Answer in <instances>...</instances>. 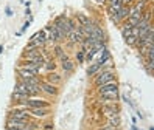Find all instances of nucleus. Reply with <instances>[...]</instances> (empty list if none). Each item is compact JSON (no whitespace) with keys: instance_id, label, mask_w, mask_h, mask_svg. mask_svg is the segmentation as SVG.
I'll return each mask as SVG.
<instances>
[{"instance_id":"obj_1","label":"nucleus","mask_w":154,"mask_h":130,"mask_svg":"<svg viewBox=\"0 0 154 130\" xmlns=\"http://www.w3.org/2000/svg\"><path fill=\"white\" fill-rule=\"evenodd\" d=\"M97 93H98L100 101H101L103 104H107V102H119V99H120L119 81H112V82L104 84V85L97 87Z\"/></svg>"},{"instance_id":"obj_2","label":"nucleus","mask_w":154,"mask_h":130,"mask_svg":"<svg viewBox=\"0 0 154 130\" xmlns=\"http://www.w3.org/2000/svg\"><path fill=\"white\" fill-rule=\"evenodd\" d=\"M112 81H117V73L114 68H101L95 76L92 78V82H94V85L95 87H100V85H104V84L107 82H112Z\"/></svg>"},{"instance_id":"obj_3","label":"nucleus","mask_w":154,"mask_h":130,"mask_svg":"<svg viewBox=\"0 0 154 130\" xmlns=\"http://www.w3.org/2000/svg\"><path fill=\"white\" fill-rule=\"evenodd\" d=\"M25 105H26V108H50L51 102L48 99H44L39 96H30L25 101Z\"/></svg>"},{"instance_id":"obj_4","label":"nucleus","mask_w":154,"mask_h":130,"mask_svg":"<svg viewBox=\"0 0 154 130\" xmlns=\"http://www.w3.org/2000/svg\"><path fill=\"white\" fill-rule=\"evenodd\" d=\"M39 87H41V93H42V95H45V96L56 98V96L59 95V87H56V85H53V84L47 82L45 79H42V81H41Z\"/></svg>"},{"instance_id":"obj_5","label":"nucleus","mask_w":154,"mask_h":130,"mask_svg":"<svg viewBox=\"0 0 154 130\" xmlns=\"http://www.w3.org/2000/svg\"><path fill=\"white\" fill-rule=\"evenodd\" d=\"M8 118H16V119H22V121H33L28 108H25V107H13Z\"/></svg>"},{"instance_id":"obj_6","label":"nucleus","mask_w":154,"mask_h":130,"mask_svg":"<svg viewBox=\"0 0 154 130\" xmlns=\"http://www.w3.org/2000/svg\"><path fill=\"white\" fill-rule=\"evenodd\" d=\"M58 61H59V64H61V70L64 71L66 74H72V73L75 71V62H73V59H72L67 53L62 54Z\"/></svg>"},{"instance_id":"obj_7","label":"nucleus","mask_w":154,"mask_h":130,"mask_svg":"<svg viewBox=\"0 0 154 130\" xmlns=\"http://www.w3.org/2000/svg\"><path fill=\"white\" fill-rule=\"evenodd\" d=\"M101 113L107 118V116H112V115H120V107L117 102H107L101 107Z\"/></svg>"},{"instance_id":"obj_8","label":"nucleus","mask_w":154,"mask_h":130,"mask_svg":"<svg viewBox=\"0 0 154 130\" xmlns=\"http://www.w3.org/2000/svg\"><path fill=\"white\" fill-rule=\"evenodd\" d=\"M47 82H50V84H53V85H56V87H59L61 84H62V81H64V78H62V74L61 73H58V71H50V73H45V78H44Z\"/></svg>"},{"instance_id":"obj_9","label":"nucleus","mask_w":154,"mask_h":130,"mask_svg":"<svg viewBox=\"0 0 154 130\" xmlns=\"http://www.w3.org/2000/svg\"><path fill=\"white\" fill-rule=\"evenodd\" d=\"M17 67H20V68H23V70H26V71L33 73L34 76H39V74H41V70H42V68L38 67V65H34V64H31V62H28V61L19 62V65H17Z\"/></svg>"},{"instance_id":"obj_10","label":"nucleus","mask_w":154,"mask_h":130,"mask_svg":"<svg viewBox=\"0 0 154 130\" xmlns=\"http://www.w3.org/2000/svg\"><path fill=\"white\" fill-rule=\"evenodd\" d=\"M30 111V115L33 119H44V118H47L50 116V110L48 108H28Z\"/></svg>"},{"instance_id":"obj_11","label":"nucleus","mask_w":154,"mask_h":130,"mask_svg":"<svg viewBox=\"0 0 154 130\" xmlns=\"http://www.w3.org/2000/svg\"><path fill=\"white\" fill-rule=\"evenodd\" d=\"M26 124H28V121H22L16 118L6 119V127H11V129H26Z\"/></svg>"},{"instance_id":"obj_12","label":"nucleus","mask_w":154,"mask_h":130,"mask_svg":"<svg viewBox=\"0 0 154 130\" xmlns=\"http://www.w3.org/2000/svg\"><path fill=\"white\" fill-rule=\"evenodd\" d=\"M92 37L95 40H101V42H107V36H106V31L103 26H100L97 23V26L94 28V33H92Z\"/></svg>"},{"instance_id":"obj_13","label":"nucleus","mask_w":154,"mask_h":130,"mask_svg":"<svg viewBox=\"0 0 154 130\" xmlns=\"http://www.w3.org/2000/svg\"><path fill=\"white\" fill-rule=\"evenodd\" d=\"M106 126H111V127H115V129H120V126H122V116H120V115L107 116V118H106Z\"/></svg>"},{"instance_id":"obj_14","label":"nucleus","mask_w":154,"mask_h":130,"mask_svg":"<svg viewBox=\"0 0 154 130\" xmlns=\"http://www.w3.org/2000/svg\"><path fill=\"white\" fill-rule=\"evenodd\" d=\"M117 17H119V20H120L122 23L126 22V19L129 17V6L122 5L119 9H117Z\"/></svg>"},{"instance_id":"obj_15","label":"nucleus","mask_w":154,"mask_h":130,"mask_svg":"<svg viewBox=\"0 0 154 130\" xmlns=\"http://www.w3.org/2000/svg\"><path fill=\"white\" fill-rule=\"evenodd\" d=\"M100 70H101V65H100L98 62H90V65H89L87 70H86V74H87L89 78H94Z\"/></svg>"},{"instance_id":"obj_16","label":"nucleus","mask_w":154,"mask_h":130,"mask_svg":"<svg viewBox=\"0 0 154 130\" xmlns=\"http://www.w3.org/2000/svg\"><path fill=\"white\" fill-rule=\"evenodd\" d=\"M44 70H45V73H50V71H56L58 70V62H56V59L53 58V59H48V61H45L44 62V67H42Z\"/></svg>"},{"instance_id":"obj_17","label":"nucleus","mask_w":154,"mask_h":130,"mask_svg":"<svg viewBox=\"0 0 154 130\" xmlns=\"http://www.w3.org/2000/svg\"><path fill=\"white\" fill-rule=\"evenodd\" d=\"M92 19H90L89 16H86V14H83V13H78L76 16H75V22H76V25H79V26H86Z\"/></svg>"},{"instance_id":"obj_18","label":"nucleus","mask_w":154,"mask_h":130,"mask_svg":"<svg viewBox=\"0 0 154 130\" xmlns=\"http://www.w3.org/2000/svg\"><path fill=\"white\" fill-rule=\"evenodd\" d=\"M14 91H17V93H20V95H23V96H26V98H30V95H28V90H26V87H25V84H23L22 81H19V79H17V82H16V85H14Z\"/></svg>"},{"instance_id":"obj_19","label":"nucleus","mask_w":154,"mask_h":130,"mask_svg":"<svg viewBox=\"0 0 154 130\" xmlns=\"http://www.w3.org/2000/svg\"><path fill=\"white\" fill-rule=\"evenodd\" d=\"M62 54H66V48H64L62 45H58V43H55V46H53V58L59 59Z\"/></svg>"},{"instance_id":"obj_20","label":"nucleus","mask_w":154,"mask_h":130,"mask_svg":"<svg viewBox=\"0 0 154 130\" xmlns=\"http://www.w3.org/2000/svg\"><path fill=\"white\" fill-rule=\"evenodd\" d=\"M131 30H132V26H131L129 23L123 22V25L120 26V33H122V37H123V39H125V37H128V36H131Z\"/></svg>"},{"instance_id":"obj_21","label":"nucleus","mask_w":154,"mask_h":130,"mask_svg":"<svg viewBox=\"0 0 154 130\" xmlns=\"http://www.w3.org/2000/svg\"><path fill=\"white\" fill-rule=\"evenodd\" d=\"M122 5H123V3H122V0H109V2L106 3V6H109V8L115 9V11H117V9H119Z\"/></svg>"},{"instance_id":"obj_22","label":"nucleus","mask_w":154,"mask_h":130,"mask_svg":"<svg viewBox=\"0 0 154 130\" xmlns=\"http://www.w3.org/2000/svg\"><path fill=\"white\" fill-rule=\"evenodd\" d=\"M125 42H126V45L134 46L135 48V45H137V37L135 36H128V37H125Z\"/></svg>"},{"instance_id":"obj_23","label":"nucleus","mask_w":154,"mask_h":130,"mask_svg":"<svg viewBox=\"0 0 154 130\" xmlns=\"http://www.w3.org/2000/svg\"><path fill=\"white\" fill-rule=\"evenodd\" d=\"M84 61H86V54L83 51H78L76 53V62L78 64H84Z\"/></svg>"},{"instance_id":"obj_24","label":"nucleus","mask_w":154,"mask_h":130,"mask_svg":"<svg viewBox=\"0 0 154 130\" xmlns=\"http://www.w3.org/2000/svg\"><path fill=\"white\" fill-rule=\"evenodd\" d=\"M145 68L149 76H152V68H154V62H145Z\"/></svg>"},{"instance_id":"obj_25","label":"nucleus","mask_w":154,"mask_h":130,"mask_svg":"<svg viewBox=\"0 0 154 130\" xmlns=\"http://www.w3.org/2000/svg\"><path fill=\"white\" fill-rule=\"evenodd\" d=\"M135 2H137V0H122V3L126 5V6H132Z\"/></svg>"},{"instance_id":"obj_26","label":"nucleus","mask_w":154,"mask_h":130,"mask_svg":"<svg viewBox=\"0 0 154 130\" xmlns=\"http://www.w3.org/2000/svg\"><path fill=\"white\" fill-rule=\"evenodd\" d=\"M44 130H53V124L50 123V124H45L44 126Z\"/></svg>"},{"instance_id":"obj_27","label":"nucleus","mask_w":154,"mask_h":130,"mask_svg":"<svg viewBox=\"0 0 154 130\" xmlns=\"http://www.w3.org/2000/svg\"><path fill=\"white\" fill-rule=\"evenodd\" d=\"M95 2L98 5H101V6H106V0H95Z\"/></svg>"},{"instance_id":"obj_28","label":"nucleus","mask_w":154,"mask_h":130,"mask_svg":"<svg viewBox=\"0 0 154 130\" xmlns=\"http://www.w3.org/2000/svg\"><path fill=\"white\" fill-rule=\"evenodd\" d=\"M132 130H137V127H135V126H132Z\"/></svg>"}]
</instances>
